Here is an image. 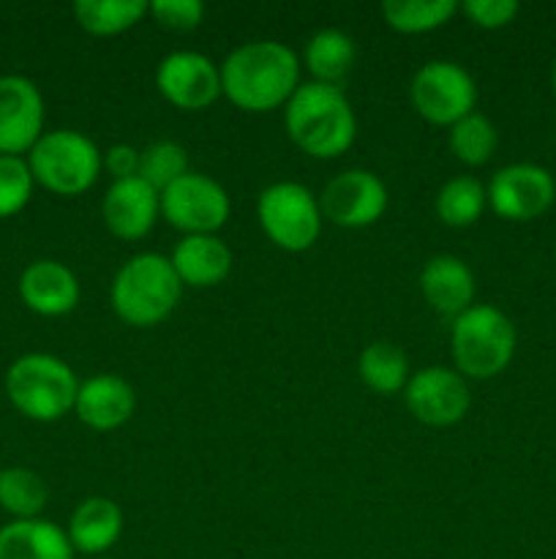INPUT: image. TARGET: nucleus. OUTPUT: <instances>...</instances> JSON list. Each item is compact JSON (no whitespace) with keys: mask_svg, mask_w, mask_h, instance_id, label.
<instances>
[{"mask_svg":"<svg viewBox=\"0 0 556 559\" xmlns=\"http://www.w3.org/2000/svg\"><path fill=\"white\" fill-rule=\"evenodd\" d=\"M300 87V60L281 41H249L221 63V93L245 112H270Z\"/></svg>","mask_w":556,"mask_h":559,"instance_id":"obj_1","label":"nucleus"},{"mask_svg":"<svg viewBox=\"0 0 556 559\" xmlns=\"http://www.w3.org/2000/svg\"><path fill=\"white\" fill-rule=\"evenodd\" d=\"M287 134L314 158H336L352 147L358 120L349 98L338 85L305 82L287 102Z\"/></svg>","mask_w":556,"mask_h":559,"instance_id":"obj_2","label":"nucleus"},{"mask_svg":"<svg viewBox=\"0 0 556 559\" xmlns=\"http://www.w3.org/2000/svg\"><path fill=\"white\" fill-rule=\"evenodd\" d=\"M183 284L169 257L142 251L131 257L112 278V309L125 325L153 328L167 320L178 306Z\"/></svg>","mask_w":556,"mask_h":559,"instance_id":"obj_3","label":"nucleus"},{"mask_svg":"<svg viewBox=\"0 0 556 559\" xmlns=\"http://www.w3.org/2000/svg\"><path fill=\"white\" fill-rule=\"evenodd\" d=\"M518 333L510 317L496 306H469L452 320L450 347L461 377L491 380L510 366L516 355Z\"/></svg>","mask_w":556,"mask_h":559,"instance_id":"obj_4","label":"nucleus"},{"mask_svg":"<svg viewBox=\"0 0 556 559\" xmlns=\"http://www.w3.org/2000/svg\"><path fill=\"white\" fill-rule=\"evenodd\" d=\"M5 393L22 415L52 424L74 409L80 382L69 364L55 355L33 353L22 355L5 371Z\"/></svg>","mask_w":556,"mask_h":559,"instance_id":"obj_5","label":"nucleus"},{"mask_svg":"<svg viewBox=\"0 0 556 559\" xmlns=\"http://www.w3.org/2000/svg\"><path fill=\"white\" fill-rule=\"evenodd\" d=\"M27 167L36 183L60 197H76L90 189L104 167V156L96 142L71 129L41 134L31 147Z\"/></svg>","mask_w":556,"mask_h":559,"instance_id":"obj_6","label":"nucleus"},{"mask_svg":"<svg viewBox=\"0 0 556 559\" xmlns=\"http://www.w3.org/2000/svg\"><path fill=\"white\" fill-rule=\"evenodd\" d=\"M256 218L267 238L283 251H305L319 240V200L294 180H278L267 186L256 200Z\"/></svg>","mask_w":556,"mask_h":559,"instance_id":"obj_7","label":"nucleus"},{"mask_svg":"<svg viewBox=\"0 0 556 559\" xmlns=\"http://www.w3.org/2000/svg\"><path fill=\"white\" fill-rule=\"evenodd\" d=\"M409 96H412L414 109L428 123L452 126L474 112L478 85L463 66L452 60H431L420 66L418 74L412 76Z\"/></svg>","mask_w":556,"mask_h":559,"instance_id":"obj_8","label":"nucleus"},{"mask_svg":"<svg viewBox=\"0 0 556 559\" xmlns=\"http://www.w3.org/2000/svg\"><path fill=\"white\" fill-rule=\"evenodd\" d=\"M161 216L185 235H216L229 218V194L202 173H189L161 191Z\"/></svg>","mask_w":556,"mask_h":559,"instance_id":"obj_9","label":"nucleus"},{"mask_svg":"<svg viewBox=\"0 0 556 559\" xmlns=\"http://www.w3.org/2000/svg\"><path fill=\"white\" fill-rule=\"evenodd\" d=\"M488 205L507 222L540 218L556 200L554 175L540 164H507L485 186Z\"/></svg>","mask_w":556,"mask_h":559,"instance_id":"obj_10","label":"nucleus"},{"mask_svg":"<svg viewBox=\"0 0 556 559\" xmlns=\"http://www.w3.org/2000/svg\"><path fill=\"white\" fill-rule=\"evenodd\" d=\"M403 402L420 424L445 429L463 420V415L472 407V393L458 371L447 366H428L409 377L403 388Z\"/></svg>","mask_w":556,"mask_h":559,"instance_id":"obj_11","label":"nucleus"},{"mask_svg":"<svg viewBox=\"0 0 556 559\" xmlns=\"http://www.w3.org/2000/svg\"><path fill=\"white\" fill-rule=\"evenodd\" d=\"M319 207L336 227H368L387 211V186L368 169H347L325 186Z\"/></svg>","mask_w":556,"mask_h":559,"instance_id":"obj_12","label":"nucleus"},{"mask_svg":"<svg viewBox=\"0 0 556 559\" xmlns=\"http://www.w3.org/2000/svg\"><path fill=\"white\" fill-rule=\"evenodd\" d=\"M156 87L178 109H205L221 96V69L207 55L180 49L161 58Z\"/></svg>","mask_w":556,"mask_h":559,"instance_id":"obj_13","label":"nucleus"},{"mask_svg":"<svg viewBox=\"0 0 556 559\" xmlns=\"http://www.w3.org/2000/svg\"><path fill=\"white\" fill-rule=\"evenodd\" d=\"M44 98L25 76H0V156H20L41 140Z\"/></svg>","mask_w":556,"mask_h":559,"instance_id":"obj_14","label":"nucleus"},{"mask_svg":"<svg viewBox=\"0 0 556 559\" xmlns=\"http://www.w3.org/2000/svg\"><path fill=\"white\" fill-rule=\"evenodd\" d=\"M161 194L142 178L112 180L101 202V216L109 233L120 240H140L156 227Z\"/></svg>","mask_w":556,"mask_h":559,"instance_id":"obj_15","label":"nucleus"},{"mask_svg":"<svg viewBox=\"0 0 556 559\" xmlns=\"http://www.w3.org/2000/svg\"><path fill=\"white\" fill-rule=\"evenodd\" d=\"M20 295L31 311L41 317H63L80 304V282L63 262L38 260L25 267Z\"/></svg>","mask_w":556,"mask_h":559,"instance_id":"obj_16","label":"nucleus"},{"mask_svg":"<svg viewBox=\"0 0 556 559\" xmlns=\"http://www.w3.org/2000/svg\"><path fill=\"white\" fill-rule=\"evenodd\" d=\"M134 388L123 377L96 374L80 385L74 413L90 429L112 431L120 429L134 415Z\"/></svg>","mask_w":556,"mask_h":559,"instance_id":"obj_17","label":"nucleus"},{"mask_svg":"<svg viewBox=\"0 0 556 559\" xmlns=\"http://www.w3.org/2000/svg\"><path fill=\"white\" fill-rule=\"evenodd\" d=\"M420 289L431 309L456 320L474 300V273L458 257L436 254L420 271Z\"/></svg>","mask_w":556,"mask_h":559,"instance_id":"obj_18","label":"nucleus"},{"mask_svg":"<svg viewBox=\"0 0 556 559\" xmlns=\"http://www.w3.org/2000/svg\"><path fill=\"white\" fill-rule=\"evenodd\" d=\"M169 262H172L180 284L205 289L216 287V284H221L229 276V271H232V251L216 235H185L174 246Z\"/></svg>","mask_w":556,"mask_h":559,"instance_id":"obj_19","label":"nucleus"},{"mask_svg":"<svg viewBox=\"0 0 556 559\" xmlns=\"http://www.w3.org/2000/svg\"><path fill=\"white\" fill-rule=\"evenodd\" d=\"M71 549L98 557L112 549L123 535V511L109 497H87L74 508L69 522Z\"/></svg>","mask_w":556,"mask_h":559,"instance_id":"obj_20","label":"nucleus"},{"mask_svg":"<svg viewBox=\"0 0 556 559\" xmlns=\"http://www.w3.org/2000/svg\"><path fill=\"white\" fill-rule=\"evenodd\" d=\"M0 559H74V549L58 524L31 519L0 530Z\"/></svg>","mask_w":556,"mask_h":559,"instance_id":"obj_21","label":"nucleus"},{"mask_svg":"<svg viewBox=\"0 0 556 559\" xmlns=\"http://www.w3.org/2000/svg\"><path fill=\"white\" fill-rule=\"evenodd\" d=\"M354 55L352 38L336 27L316 31L305 44V66L322 85H338L352 71Z\"/></svg>","mask_w":556,"mask_h":559,"instance_id":"obj_22","label":"nucleus"},{"mask_svg":"<svg viewBox=\"0 0 556 559\" xmlns=\"http://www.w3.org/2000/svg\"><path fill=\"white\" fill-rule=\"evenodd\" d=\"M360 380L374 393L390 396L401 393L409 382V360L401 347L390 342H374L358 358Z\"/></svg>","mask_w":556,"mask_h":559,"instance_id":"obj_23","label":"nucleus"},{"mask_svg":"<svg viewBox=\"0 0 556 559\" xmlns=\"http://www.w3.org/2000/svg\"><path fill=\"white\" fill-rule=\"evenodd\" d=\"M150 11L145 0H76L74 16L90 36H118Z\"/></svg>","mask_w":556,"mask_h":559,"instance_id":"obj_24","label":"nucleus"},{"mask_svg":"<svg viewBox=\"0 0 556 559\" xmlns=\"http://www.w3.org/2000/svg\"><path fill=\"white\" fill-rule=\"evenodd\" d=\"M49 491L38 473L27 467H11L0 473V508L14 516V522H31L47 508Z\"/></svg>","mask_w":556,"mask_h":559,"instance_id":"obj_25","label":"nucleus"},{"mask_svg":"<svg viewBox=\"0 0 556 559\" xmlns=\"http://www.w3.org/2000/svg\"><path fill=\"white\" fill-rule=\"evenodd\" d=\"M485 205H488L485 186L472 175L450 178L436 194V216L447 227H472L483 216Z\"/></svg>","mask_w":556,"mask_h":559,"instance_id":"obj_26","label":"nucleus"},{"mask_svg":"<svg viewBox=\"0 0 556 559\" xmlns=\"http://www.w3.org/2000/svg\"><path fill=\"white\" fill-rule=\"evenodd\" d=\"M458 11L456 0H385L382 16L398 33H428L450 22Z\"/></svg>","mask_w":556,"mask_h":559,"instance_id":"obj_27","label":"nucleus"},{"mask_svg":"<svg viewBox=\"0 0 556 559\" xmlns=\"http://www.w3.org/2000/svg\"><path fill=\"white\" fill-rule=\"evenodd\" d=\"M496 142H499L496 126L480 112H469L467 118L450 126V151L456 153L458 162L469 164V167H480L488 162L496 151Z\"/></svg>","mask_w":556,"mask_h":559,"instance_id":"obj_28","label":"nucleus"},{"mask_svg":"<svg viewBox=\"0 0 556 559\" xmlns=\"http://www.w3.org/2000/svg\"><path fill=\"white\" fill-rule=\"evenodd\" d=\"M189 173V153H185V147L180 142L158 140L142 151L140 178L147 186H153L158 194Z\"/></svg>","mask_w":556,"mask_h":559,"instance_id":"obj_29","label":"nucleus"},{"mask_svg":"<svg viewBox=\"0 0 556 559\" xmlns=\"http://www.w3.org/2000/svg\"><path fill=\"white\" fill-rule=\"evenodd\" d=\"M33 175L20 156H0V218H9L27 205L33 194Z\"/></svg>","mask_w":556,"mask_h":559,"instance_id":"obj_30","label":"nucleus"},{"mask_svg":"<svg viewBox=\"0 0 556 559\" xmlns=\"http://www.w3.org/2000/svg\"><path fill=\"white\" fill-rule=\"evenodd\" d=\"M150 14L156 16L158 25L169 31H194L205 16V3L202 0H153Z\"/></svg>","mask_w":556,"mask_h":559,"instance_id":"obj_31","label":"nucleus"},{"mask_svg":"<svg viewBox=\"0 0 556 559\" xmlns=\"http://www.w3.org/2000/svg\"><path fill=\"white\" fill-rule=\"evenodd\" d=\"M461 9L469 16V22H474L478 27H485V31L510 25L518 14L516 0H467Z\"/></svg>","mask_w":556,"mask_h":559,"instance_id":"obj_32","label":"nucleus"},{"mask_svg":"<svg viewBox=\"0 0 556 559\" xmlns=\"http://www.w3.org/2000/svg\"><path fill=\"white\" fill-rule=\"evenodd\" d=\"M140 158L142 151L134 145H112L104 153V169L112 175V180L140 178Z\"/></svg>","mask_w":556,"mask_h":559,"instance_id":"obj_33","label":"nucleus"},{"mask_svg":"<svg viewBox=\"0 0 556 559\" xmlns=\"http://www.w3.org/2000/svg\"><path fill=\"white\" fill-rule=\"evenodd\" d=\"M551 82H554V93H556V63H554V74H551Z\"/></svg>","mask_w":556,"mask_h":559,"instance_id":"obj_34","label":"nucleus"},{"mask_svg":"<svg viewBox=\"0 0 556 559\" xmlns=\"http://www.w3.org/2000/svg\"><path fill=\"white\" fill-rule=\"evenodd\" d=\"M96 559H112V557H96Z\"/></svg>","mask_w":556,"mask_h":559,"instance_id":"obj_35","label":"nucleus"}]
</instances>
